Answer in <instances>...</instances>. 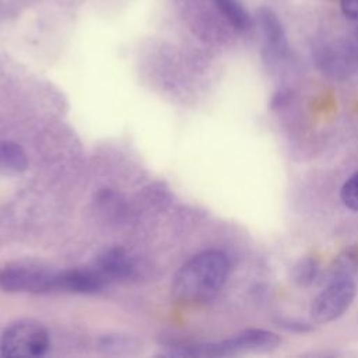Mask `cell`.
I'll return each mask as SVG.
<instances>
[{
    "instance_id": "obj_1",
    "label": "cell",
    "mask_w": 358,
    "mask_h": 358,
    "mask_svg": "<svg viewBox=\"0 0 358 358\" xmlns=\"http://www.w3.org/2000/svg\"><path fill=\"white\" fill-rule=\"evenodd\" d=\"M228 274V257L220 250H206L180 267L172 292L182 302H207L222 288Z\"/></svg>"
},
{
    "instance_id": "obj_2",
    "label": "cell",
    "mask_w": 358,
    "mask_h": 358,
    "mask_svg": "<svg viewBox=\"0 0 358 358\" xmlns=\"http://www.w3.org/2000/svg\"><path fill=\"white\" fill-rule=\"evenodd\" d=\"M48 330L32 319L11 323L0 337V354L6 358H35L49 350Z\"/></svg>"
},
{
    "instance_id": "obj_3",
    "label": "cell",
    "mask_w": 358,
    "mask_h": 358,
    "mask_svg": "<svg viewBox=\"0 0 358 358\" xmlns=\"http://www.w3.org/2000/svg\"><path fill=\"white\" fill-rule=\"evenodd\" d=\"M280 337L262 329H248L227 340L214 344H203V357H227L245 352H267L280 345Z\"/></svg>"
},
{
    "instance_id": "obj_4",
    "label": "cell",
    "mask_w": 358,
    "mask_h": 358,
    "mask_svg": "<svg viewBox=\"0 0 358 358\" xmlns=\"http://www.w3.org/2000/svg\"><path fill=\"white\" fill-rule=\"evenodd\" d=\"M57 273L31 266H8L0 271V288L8 292L43 294L56 291Z\"/></svg>"
},
{
    "instance_id": "obj_5",
    "label": "cell",
    "mask_w": 358,
    "mask_h": 358,
    "mask_svg": "<svg viewBox=\"0 0 358 358\" xmlns=\"http://www.w3.org/2000/svg\"><path fill=\"white\" fill-rule=\"evenodd\" d=\"M355 285L351 280H333L313 299L310 316L316 323H329L340 317L352 303Z\"/></svg>"
},
{
    "instance_id": "obj_6",
    "label": "cell",
    "mask_w": 358,
    "mask_h": 358,
    "mask_svg": "<svg viewBox=\"0 0 358 358\" xmlns=\"http://www.w3.org/2000/svg\"><path fill=\"white\" fill-rule=\"evenodd\" d=\"M257 25L263 38V48L268 57H282L288 50L285 31L277 14L268 8L262 7L257 10Z\"/></svg>"
},
{
    "instance_id": "obj_7",
    "label": "cell",
    "mask_w": 358,
    "mask_h": 358,
    "mask_svg": "<svg viewBox=\"0 0 358 358\" xmlns=\"http://www.w3.org/2000/svg\"><path fill=\"white\" fill-rule=\"evenodd\" d=\"M108 282L94 268H74L57 273L56 291L92 294L101 291Z\"/></svg>"
},
{
    "instance_id": "obj_8",
    "label": "cell",
    "mask_w": 358,
    "mask_h": 358,
    "mask_svg": "<svg viewBox=\"0 0 358 358\" xmlns=\"http://www.w3.org/2000/svg\"><path fill=\"white\" fill-rule=\"evenodd\" d=\"M106 282L117 280H129L136 273L133 259L122 249H110L103 252L92 266Z\"/></svg>"
},
{
    "instance_id": "obj_9",
    "label": "cell",
    "mask_w": 358,
    "mask_h": 358,
    "mask_svg": "<svg viewBox=\"0 0 358 358\" xmlns=\"http://www.w3.org/2000/svg\"><path fill=\"white\" fill-rule=\"evenodd\" d=\"M218 14L238 32L252 28V18L239 0H211Z\"/></svg>"
},
{
    "instance_id": "obj_10",
    "label": "cell",
    "mask_w": 358,
    "mask_h": 358,
    "mask_svg": "<svg viewBox=\"0 0 358 358\" xmlns=\"http://www.w3.org/2000/svg\"><path fill=\"white\" fill-rule=\"evenodd\" d=\"M27 166L28 157L20 144L0 140V171L8 173H18L24 172Z\"/></svg>"
},
{
    "instance_id": "obj_11",
    "label": "cell",
    "mask_w": 358,
    "mask_h": 358,
    "mask_svg": "<svg viewBox=\"0 0 358 358\" xmlns=\"http://www.w3.org/2000/svg\"><path fill=\"white\" fill-rule=\"evenodd\" d=\"M330 280H351L358 273V246L343 250L330 267Z\"/></svg>"
},
{
    "instance_id": "obj_12",
    "label": "cell",
    "mask_w": 358,
    "mask_h": 358,
    "mask_svg": "<svg viewBox=\"0 0 358 358\" xmlns=\"http://www.w3.org/2000/svg\"><path fill=\"white\" fill-rule=\"evenodd\" d=\"M136 343L120 334H108L99 340V348L108 354H120L129 352L130 347H134Z\"/></svg>"
},
{
    "instance_id": "obj_13",
    "label": "cell",
    "mask_w": 358,
    "mask_h": 358,
    "mask_svg": "<svg viewBox=\"0 0 358 358\" xmlns=\"http://www.w3.org/2000/svg\"><path fill=\"white\" fill-rule=\"evenodd\" d=\"M316 273H317V263L313 259L301 260L294 268V281L301 285H306L312 282Z\"/></svg>"
},
{
    "instance_id": "obj_14",
    "label": "cell",
    "mask_w": 358,
    "mask_h": 358,
    "mask_svg": "<svg viewBox=\"0 0 358 358\" xmlns=\"http://www.w3.org/2000/svg\"><path fill=\"white\" fill-rule=\"evenodd\" d=\"M341 200L348 208L358 211V172L348 178L343 185Z\"/></svg>"
},
{
    "instance_id": "obj_15",
    "label": "cell",
    "mask_w": 358,
    "mask_h": 358,
    "mask_svg": "<svg viewBox=\"0 0 358 358\" xmlns=\"http://www.w3.org/2000/svg\"><path fill=\"white\" fill-rule=\"evenodd\" d=\"M340 8L348 20L358 21V0H338Z\"/></svg>"
},
{
    "instance_id": "obj_16",
    "label": "cell",
    "mask_w": 358,
    "mask_h": 358,
    "mask_svg": "<svg viewBox=\"0 0 358 358\" xmlns=\"http://www.w3.org/2000/svg\"><path fill=\"white\" fill-rule=\"evenodd\" d=\"M355 36H357V41H358V29H357V34H355Z\"/></svg>"
}]
</instances>
